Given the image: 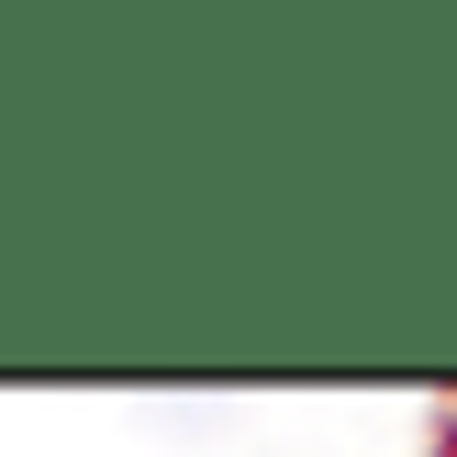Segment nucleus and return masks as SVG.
I'll use <instances>...</instances> for the list:
<instances>
[]
</instances>
